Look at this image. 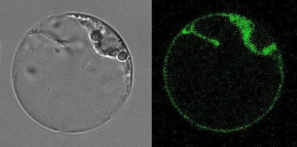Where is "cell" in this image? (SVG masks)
I'll use <instances>...</instances> for the list:
<instances>
[{
    "label": "cell",
    "mask_w": 297,
    "mask_h": 147,
    "mask_svg": "<svg viewBox=\"0 0 297 147\" xmlns=\"http://www.w3.org/2000/svg\"><path fill=\"white\" fill-rule=\"evenodd\" d=\"M163 76L170 99L189 122L230 133L254 125L272 109L284 71L276 43L252 20L219 12L197 19L176 37Z\"/></svg>",
    "instance_id": "1"
}]
</instances>
